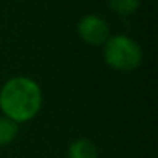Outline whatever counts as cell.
I'll use <instances>...</instances> for the list:
<instances>
[{"mask_svg":"<svg viewBox=\"0 0 158 158\" xmlns=\"http://www.w3.org/2000/svg\"><path fill=\"white\" fill-rule=\"evenodd\" d=\"M139 2L141 0H109V6L115 14L126 17L136 13V10L139 8Z\"/></svg>","mask_w":158,"mask_h":158,"instance_id":"cell-6","label":"cell"},{"mask_svg":"<svg viewBox=\"0 0 158 158\" xmlns=\"http://www.w3.org/2000/svg\"><path fill=\"white\" fill-rule=\"evenodd\" d=\"M102 56L106 64L119 73H132L143 62L141 47L126 34L110 36L102 45Z\"/></svg>","mask_w":158,"mask_h":158,"instance_id":"cell-2","label":"cell"},{"mask_svg":"<svg viewBox=\"0 0 158 158\" xmlns=\"http://www.w3.org/2000/svg\"><path fill=\"white\" fill-rule=\"evenodd\" d=\"M67 158H98V147L87 138H79L68 146Z\"/></svg>","mask_w":158,"mask_h":158,"instance_id":"cell-4","label":"cell"},{"mask_svg":"<svg viewBox=\"0 0 158 158\" xmlns=\"http://www.w3.org/2000/svg\"><path fill=\"white\" fill-rule=\"evenodd\" d=\"M42 109L40 85L31 77L14 76L0 89V110L17 124L31 121Z\"/></svg>","mask_w":158,"mask_h":158,"instance_id":"cell-1","label":"cell"},{"mask_svg":"<svg viewBox=\"0 0 158 158\" xmlns=\"http://www.w3.org/2000/svg\"><path fill=\"white\" fill-rule=\"evenodd\" d=\"M77 34L87 45L102 47L110 37V27L102 17L89 14L77 22Z\"/></svg>","mask_w":158,"mask_h":158,"instance_id":"cell-3","label":"cell"},{"mask_svg":"<svg viewBox=\"0 0 158 158\" xmlns=\"http://www.w3.org/2000/svg\"><path fill=\"white\" fill-rule=\"evenodd\" d=\"M19 135V124L6 116H0V147L10 146Z\"/></svg>","mask_w":158,"mask_h":158,"instance_id":"cell-5","label":"cell"}]
</instances>
